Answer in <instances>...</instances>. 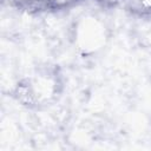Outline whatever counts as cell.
Segmentation results:
<instances>
[{"mask_svg": "<svg viewBox=\"0 0 151 151\" xmlns=\"http://www.w3.org/2000/svg\"><path fill=\"white\" fill-rule=\"evenodd\" d=\"M46 4H48L51 7H55V8H61L65 6H68L70 4H72L74 0H45Z\"/></svg>", "mask_w": 151, "mask_h": 151, "instance_id": "obj_1", "label": "cell"}]
</instances>
